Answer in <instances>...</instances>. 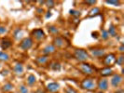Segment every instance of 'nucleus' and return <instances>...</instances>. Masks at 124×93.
I'll use <instances>...</instances> for the list:
<instances>
[{
    "label": "nucleus",
    "mask_w": 124,
    "mask_h": 93,
    "mask_svg": "<svg viewBox=\"0 0 124 93\" xmlns=\"http://www.w3.org/2000/svg\"><path fill=\"white\" fill-rule=\"evenodd\" d=\"M75 59L79 62H86L90 59V54L83 49H76L74 51Z\"/></svg>",
    "instance_id": "obj_1"
},
{
    "label": "nucleus",
    "mask_w": 124,
    "mask_h": 93,
    "mask_svg": "<svg viewBox=\"0 0 124 93\" xmlns=\"http://www.w3.org/2000/svg\"><path fill=\"white\" fill-rule=\"evenodd\" d=\"M80 87L85 90H94L96 88V82L93 77H87L81 81Z\"/></svg>",
    "instance_id": "obj_2"
},
{
    "label": "nucleus",
    "mask_w": 124,
    "mask_h": 93,
    "mask_svg": "<svg viewBox=\"0 0 124 93\" xmlns=\"http://www.w3.org/2000/svg\"><path fill=\"white\" fill-rule=\"evenodd\" d=\"M78 67H79V70L84 74L92 75V74H94V68H93L91 64H89L87 62H81Z\"/></svg>",
    "instance_id": "obj_3"
},
{
    "label": "nucleus",
    "mask_w": 124,
    "mask_h": 93,
    "mask_svg": "<svg viewBox=\"0 0 124 93\" xmlns=\"http://www.w3.org/2000/svg\"><path fill=\"white\" fill-rule=\"evenodd\" d=\"M123 82V76L119 74H113L110 79V84L113 87H118Z\"/></svg>",
    "instance_id": "obj_4"
},
{
    "label": "nucleus",
    "mask_w": 124,
    "mask_h": 93,
    "mask_svg": "<svg viewBox=\"0 0 124 93\" xmlns=\"http://www.w3.org/2000/svg\"><path fill=\"white\" fill-rule=\"evenodd\" d=\"M90 53L94 58H104L106 56V50L102 48H91Z\"/></svg>",
    "instance_id": "obj_5"
},
{
    "label": "nucleus",
    "mask_w": 124,
    "mask_h": 93,
    "mask_svg": "<svg viewBox=\"0 0 124 93\" xmlns=\"http://www.w3.org/2000/svg\"><path fill=\"white\" fill-rule=\"evenodd\" d=\"M33 44H34V41H33L31 37H24L21 41V44H20L19 47L23 50H28L33 47Z\"/></svg>",
    "instance_id": "obj_6"
},
{
    "label": "nucleus",
    "mask_w": 124,
    "mask_h": 93,
    "mask_svg": "<svg viewBox=\"0 0 124 93\" xmlns=\"http://www.w3.org/2000/svg\"><path fill=\"white\" fill-rule=\"evenodd\" d=\"M109 87V82L106 78H101L98 82L96 83V88H98L100 91H106Z\"/></svg>",
    "instance_id": "obj_7"
},
{
    "label": "nucleus",
    "mask_w": 124,
    "mask_h": 93,
    "mask_svg": "<svg viewBox=\"0 0 124 93\" xmlns=\"http://www.w3.org/2000/svg\"><path fill=\"white\" fill-rule=\"evenodd\" d=\"M116 55L113 54V53H110V54H107L104 57V60H103V63L106 65V67H109V66H112L113 64H115L116 62Z\"/></svg>",
    "instance_id": "obj_8"
},
{
    "label": "nucleus",
    "mask_w": 124,
    "mask_h": 93,
    "mask_svg": "<svg viewBox=\"0 0 124 93\" xmlns=\"http://www.w3.org/2000/svg\"><path fill=\"white\" fill-rule=\"evenodd\" d=\"M55 48H60V49H62V48H64V47H66V41H65V39L62 36H56L54 37V39H53V44H52Z\"/></svg>",
    "instance_id": "obj_9"
},
{
    "label": "nucleus",
    "mask_w": 124,
    "mask_h": 93,
    "mask_svg": "<svg viewBox=\"0 0 124 93\" xmlns=\"http://www.w3.org/2000/svg\"><path fill=\"white\" fill-rule=\"evenodd\" d=\"M32 36L33 37L37 40V41H40V40H42L45 38L46 36V35H45V33L42 29H40V28H38V29H35V30H33L32 31Z\"/></svg>",
    "instance_id": "obj_10"
},
{
    "label": "nucleus",
    "mask_w": 124,
    "mask_h": 93,
    "mask_svg": "<svg viewBox=\"0 0 124 93\" xmlns=\"http://www.w3.org/2000/svg\"><path fill=\"white\" fill-rule=\"evenodd\" d=\"M0 46H1L2 50H5L12 46V41H11V39H9L8 37H3L0 41Z\"/></svg>",
    "instance_id": "obj_11"
},
{
    "label": "nucleus",
    "mask_w": 124,
    "mask_h": 93,
    "mask_svg": "<svg viewBox=\"0 0 124 93\" xmlns=\"http://www.w3.org/2000/svg\"><path fill=\"white\" fill-rule=\"evenodd\" d=\"M59 89H60V85L57 82H51L47 85V90L49 92L56 93L57 91H59Z\"/></svg>",
    "instance_id": "obj_12"
},
{
    "label": "nucleus",
    "mask_w": 124,
    "mask_h": 93,
    "mask_svg": "<svg viewBox=\"0 0 124 93\" xmlns=\"http://www.w3.org/2000/svg\"><path fill=\"white\" fill-rule=\"evenodd\" d=\"M43 54L49 56L50 54H52L56 51V48L52 45V44H50V45H47L45 48L43 49Z\"/></svg>",
    "instance_id": "obj_13"
},
{
    "label": "nucleus",
    "mask_w": 124,
    "mask_h": 93,
    "mask_svg": "<svg viewBox=\"0 0 124 93\" xmlns=\"http://www.w3.org/2000/svg\"><path fill=\"white\" fill-rule=\"evenodd\" d=\"M23 71H24V68L22 63H16L13 67V72L16 75H23Z\"/></svg>",
    "instance_id": "obj_14"
},
{
    "label": "nucleus",
    "mask_w": 124,
    "mask_h": 93,
    "mask_svg": "<svg viewBox=\"0 0 124 93\" xmlns=\"http://www.w3.org/2000/svg\"><path fill=\"white\" fill-rule=\"evenodd\" d=\"M49 61H50V58H49V56H47V55L39 56V57H37V59H36L37 63L40 64V65H44V64L48 63Z\"/></svg>",
    "instance_id": "obj_15"
},
{
    "label": "nucleus",
    "mask_w": 124,
    "mask_h": 93,
    "mask_svg": "<svg viewBox=\"0 0 124 93\" xmlns=\"http://www.w3.org/2000/svg\"><path fill=\"white\" fill-rule=\"evenodd\" d=\"M100 74H101L102 76H104V77L109 76V75L113 74V69H112L111 67H105V68H103L101 70Z\"/></svg>",
    "instance_id": "obj_16"
},
{
    "label": "nucleus",
    "mask_w": 124,
    "mask_h": 93,
    "mask_svg": "<svg viewBox=\"0 0 124 93\" xmlns=\"http://www.w3.org/2000/svg\"><path fill=\"white\" fill-rule=\"evenodd\" d=\"M108 35H109V36H112V37H116L118 36V33H117V28L115 27V25L114 24H110L109 26V28H108Z\"/></svg>",
    "instance_id": "obj_17"
},
{
    "label": "nucleus",
    "mask_w": 124,
    "mask_h": 93,
    "mask_svg": "<svg viewBox=\"0 0 124 93\" xmlns=\"http://www.w3.org/2000/svg\"><path fill=\"white\" fill-rule=\"evenodd\" d=\"M13 85L11 83H6V84H4L3 85V87H2V91L5 93H8V92H11L13 90Z\"/></svg>",
    "instance_id": "obj_18"
},
{
    "label": "nucleus",
    "mask_w": 124,
    "mask_h": 93,
    "mask_svg": "<svg viewBox=\"0 0 124 93\" xmlns=\"http://www.w3.org/2000/svg\"><path fill=\"white\" fill-rule=\"evenodd\" d=\"M36 82H37V77L35 76V74H31L27 76V84L29 86H33Z\"/></svg>",
    "instance_id": "obj_19"
},
{
    "label": "nucleus",
    "mask_w": 124,
    "mask_h": 93,
    "mask_svg": "<svg viewBox=\"0 0 124 93\" xmlns=\"http://www.w3.org/2000/svg\"><path fill=\"white\" fill-rule=\"evenodd\" d=\"M48 30L51 35H58L59 34V29L55 25H49L48 26Z\"/></svg>",
    "instance_id": "obj_20"
},
{
    "label": "nucleus",
    "mask_w": 124,
    "mask_h": 93,
    "mask_svg": "<svg viewBox=\"0 0 124 93\" xmlns=\"http://www.w3.org/2000/svg\"><path fill=\"white\" fill-rule=\"evenodd\" d=\"M9 60V55L5 51H0V62H8Z\"/></svg>",
    "instance_id": "obj_21"
},
{
    "label": "nucleus",
    "mask_w": 124,
    "mask_h": 93,
    "mask_svg": "<svg viewBox=\"0 0 124 93\" xmlns=\"http://www.w3.org/2000/svg\"><path fill=\"white\" fill-rule=\"evenodd\" d=\"M50 68L53 71H60L61 70V64L57 62H53L50 63Z\"/></svg>",
    "instance_id": "obj_22"
},
{
    "label": "nucleus",
    "mask_w": 124,
    "mask_h": 93,
    "mask_svg": "<svg viewBox=\"0 0 124 93\" xmlns=\"http://www.w3.org/2000/svg\"><path fill=\"white\" fill-rule=\"evenodd\" d=\"M22 33H23V31H22L21 28H16L13 32V37L18 40L19 38L21 37V36H22Z\"/></svg>",
    "instance_id": "obj_23"
},
{
    "label": "nucleus",
    "mask_w": 124,
    "mask_h": 93,
    "mask_svg": "<svg viewBox=\"0 0 124 93\" xmlns=\"http://www.w3.org/2000/svg\"><path fill=\"white\" fill-rule=\"evenodd\" d=\"M123 62H124L123 54H120L118 58H116V62H115V63H117L118 65H119V66H122V65H123Z\"/></svg>",
    "instance_id": "obj_24"
},
{
    "label": "nucleus",
    "mask_w": 124,
    "mask_h": 93,
    "mask_svg": "<svg viewBox=\"0 0 124 93\" xmlns=\"http://www.w3.org/2000/svg\"><path fill=\"white\" fill-rule=\"evenodd\" d=\"M99 13H100V8L97 7H94L93 9L90 11L89 16H90V17H93V16H95V15H98Z\"/></svg>",
    "instance_id": "obj_25"
},
{
    "label": "nucleus",
    "mask_w": 124,
    "mask_h": 93,
    "mask_svg": "<svg viewBox=\"0 0 124 93\" xmlns=\"http://www.w3.org/2000/svg\"><path fill=\"white\" fill-rule=\"evenodd\" d=\"M101 37H102V39H104V40H107V39L109 38V35H108L107 30H106V29H103V30H102Z\"/></svg>",
    "instance_id": "obj_26"
},
{
    "label": "nucleus",
    "mask_w": 124,
    "mask_h": 93,
    "mask_svg": "<svg viewBox=\"0 0 124 93\" xmlns=\"http://www.w3.org/2000/svg\"><path fill=\"white\" fill-rule=\"evenodd\" d=\"M19 91H20V93H28L29 92L28 87H26V86H24V85H22V86L19 87Z\"/></svg>",
    "instance_id": "obj_27"
},
{
    "label": "nucleus",
    "mask_w": 124,
    "mask_h": 93,
    "mask_svg": "<svg viewBox=\"0 0 124 93\" xmlns=\"http://www.w3.org/2000/svg\"><path fill=\"white\" fill-rule=\"evenodd\" d=\"M69 13H70V15H72V16H74V17H79V16H80V11L76 10V9H70V10H69Z\"/></svg>",
    "instance_id": "obj_28"
},
{
    "label": "nucleus",
    "mask_w": 124,
    "mask_h": 93,
    "mask_svg": "<svg viewBox=\"0 0 124 93\" xmlns=\"http://www.w3.org/2000/svg\"><path fill=\"white\" fill-rule=\"evenodd\" d=\"M106 4L109 5H114V6H119L120 5V1H113V0H107L106 1Z\"/></svg>",
    "instance_id": "obj_29"
},
{
    "label": "nucleus",
    "mask_w": 124,
    "mask_h": 93,
    "mask_svg": "<svg viewBox=\"0 0 124 93\" xmlns=\"http://www.w3.org/2000/svg\"><path fill=\"white\" fill-rule=\"evenodd\" d=\"M45 4H46V6L48 7H52L55 6V2L54 1H45Z\"/></svg>",
    "instance_id": "obj_30"
},
{
    "label": "nucleus",
    "mask_w": 124,
    "mask_h": 93,
    "mask_svg": "<svg viewBox=\"0 0 124 93\" xmlns=\"http://www.w3.org/2000/svg\"><path fill=\"white\" fill-rule=\"evenodd\" d=\"M8 32V28L6 26H3V25H0V35H4Z\"/></svg>",
    "instance_id": "obj_31"
},
{
    "label": "nucleus",
    "mask_w": 124,
    "mask_h": 93,
    "mask_svg": "<svg viewBox=\"0 0 124 93\" xmlns=\"http://www.w3.org/2000/svg\"><path fill=\"white\" fill-rule=\"evenodd\" d=\"M65 92H66V93H78V91L75 89L74 87H67V88L65 89Z\"/></svg>",
    "instance_id": "obj_32"
},
{
    "label": "nucleus",
    "mask_w": 124,
    "mask_h": 93,
    "mask_svg": "<svg viewBox=\"0 0 124 93\" xmlns=\"http://www.w3.org/2000/svg\"><path fill=\"white\" fill-rule=\"evenodd\" d=\"M84 3L89 5V6H94L96 4V1H85Z\"/></svg>",
    "instance_id": "obj_33"
},
{
    "label": "nucleus",
    "mask_w": 124,
    "mask_h": 93,
    "mask_svg": "<svg viewBox=\"0 0 124 93\" xmlns=\"http://www.w3.org/2000/svg\"><path fill=\"white\" fill-rule=\"evenodd\" d=\"M118 50H119V52L122 54L123 53V51H124V45L123 44H121L120 46H119V48H118Z\"/></svg>",
    "instance_id": "obj_34"
},
{
    "label": "nucleus",
    "mask_w": 124,
    "mask_h": 93,
    "mask_svg": "<svg viewBox=\"0 0 124 93\" xmlns=\"http://www.w3.org/2000/svg\"><path fill=\"white\" fill-rule=\"evenodd\" d=\"M114 93H124V91H123V89H122V88H119V89H118L117 91H115Z\"/></svg>",
    "instance_id": "obj_35"
},
{
    "label": "nucleus",
    "mask_w": 124,
    "mask_h": 93,
    "mask_svg": "<svg viewBox=\"0 0 124 93\" xmlns=\"http://www.w3.org/2000/svg\"><path fill=\"white\" fill-rule=\"evenodd\" d=\"M93 37L94 38H98V34L95 32V33H93Z\"/></svg>",
    "instance_id": "obj_36"
},
{
    "label": "nucleus",
    "mask_w": 124,
    "mask_h": 93,
    "mask_svg": "<svg viewBox=\"0 0 124 93\" xmlns=\"http://www.w3.org/2000/svg\"><path fill=\"white\" fill-rule=\"evenodd\" d=\"M8 73V70H4V71H2V74H3V75H7Z\"/></svg>",
    "instance_id": "obj_37"
},
{
    "label": "nucleus",
    "mask_w": 124,
    "mask_h": 93,
    "mask_svg": "<svg viewBox=\"0 0 124 93\" xmlns=\"http://www.w3.org/2000/svg\"><path fill=\"white\" fill-rule=\"evenodd\" d=\"M50 17H51V13H50V12H48V14L46 15V18H47V19H49V18H50Z\"/></svg>",
    "instance_id": "obj_38"
},
{
    "label": "nucleus",
    "mask_w": 124,
    "mask_h": 93,
    "mask_svg": "<svg viewBox=\"0 0 124 93\" xmlns=\"http://www.w3.org/2000/svg\"><path fill=\"white\" fill-rule=\"evenodd\" d=\"M37 93H45L44 91H42L41 89H38V91H37Z\"/></svg>",
    "instance_id": "obj_39"
},
{
    "label": "nucleus",
    "mask_w": 124,
    "mask_h": 93,
    "mask_svg": "<svg viewBox=\"0 0 124 93\" xmlns=\"http://www.w3.org/2000/svg\"><path fill=\"white\" fill-rule=\"evenodd\" d=\"M37 12H44V10L43 9H38V10H37Z\"/></svg>",
    "instance_id": "obj_40"
},
{
    "label": "nucleus",
    "mask_w": 124,
    "mask_h": 93,
    "mask_svg": "<svg viewBox=\"0 0 124 93\" xmlns=\"http://www.w3.org/2000/svg\"><path fill=\"white\" fill-rule=\"evenodd\" d=\"M94 93H104L103 91H100V90H98V91H96V92H94Z\"/></svg>",
    "instance_id": "obj_41"
},
{
    "label": "nucleus",
    "mask_w": 124,
    "mask_h": 93,
    "mask_svg": "<svg viewBox=\"0 0 124 93\" xmlns=\"http://www.w3.org/2000/svg\"><path fill=\"white\" fill-rule=\"evenodd\" d=\"M0 68H1V64H0Z\"/></svg>",
    "instance_id": "obj_42"
}]
</instances>
